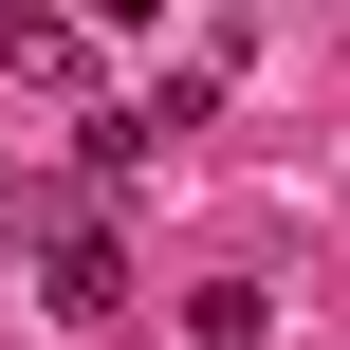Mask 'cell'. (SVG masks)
I'll return each instance as SVG.
<instances>
[{
	"label": "cell",
	"mask_w": 350,
	"mask_h": 350,
	"mask_svg": "<svg viewBox=\"0 0 350 350\" xmlns=\"http://www.w3.org/2000/svg\"><path fill=\"white\" fill-rule=\"evenodd\" d=\"M37 314H55V332H111V314H129L111 221H37Z\"/></svg>",
	"instance_id": "cell-1"
},
{
	"label": "cell",
	"mask_w": 350,
	"mask_h": 350,
	"mask_svg": "<svg viewBox=\"0 0 350 350\" xmlns=\"http://www.w3.org/2000/svg\"><path fill=\"white\" fill-rule=\"evenodd\" d=\"M0 92H92V0H74V18L18 0V18H0Z\"/></svg>",
	"instance_id": "cell-2"
},
{
	"label": "cell",
	"mask_w": 350,
	"mask_h": 350,
	"mask_svg": "<svg viewBox=\"0 0 350 350\" xmlns=\"http://www.w3.org/2000/svg\"><path fill=\"white\" fill-rule=\"evenodd\" d=\"M185 332H203V350H258V332H277V295H258V277H203V295H185Z\"/></svg>",
	"instance_id": "cell-3"
},
{
	"label": "cell",
	"mask_w": 350,
	"mask_h": 350,
	"mask_svg": "<svg viewBox=\"0 0 350 350\" xmlns=\"http://www.w3.org/2000/svg\"><path fill=\"white\" fill-rule=\"evenodd\" d=\"M92 18H148V0H92Z\"/></svg>",
	"instance_id": "cell-4"
},
{
	"label": "cell",
	"mask_w": 350,
	"mask_h": 350,
	"mask_svg": "<svg viewBox=\"0 0 350 350\" xmlns=\"http://www.w3.org/2000/svg\"><path fill=\"white\" fill-rule=\"evenodd\" d=\"M0 185H18V166H0Z\"/></svg>",
	"instance_id": "cell-5"
}]
</instances>
